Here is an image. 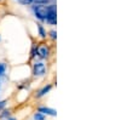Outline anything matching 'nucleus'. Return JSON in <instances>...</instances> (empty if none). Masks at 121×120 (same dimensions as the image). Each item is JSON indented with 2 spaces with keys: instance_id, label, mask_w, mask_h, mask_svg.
<instances>
[{
  "instance_id": "nucleus-1",
  "label": "nucleus",
  "mask_w": 121,
  "mask_h": 120,
  "mask_svg": "<svg viewBox=\"0 0 121 120\" xmlns=\"http://www.w3.org/2000/svg\"><path fill=\"white\" fill-rule=\"evenodd\" d=\"M33 11L36 16V18H39L40 21H45L46 19V15H47V6L43 5V4H35L33 6Z\"/></svg>"
},
{
  "instance_id": "nucleus-2",
  "label": "nucleus",
  "mask_w": 121,
  "mask_h": 120,
  "mask_svg": "<svg viewBox=\"0 0 121 120\" xmlns=\"http://www.w3.org/2000/svg\"><path fill=\"white\" fill-rule=\"evenodd\" d=\"M45 21L50 24H56V6L50 5L47 6V15Z\"/></svg>"
},
{
  "instance_id": "nucleus-3",
  "label": "nucleus",
  "mask_w": 121,
  "mask_h": 120,
  "mask_svg": "<svg viewBox=\"0 0 121 120\" xmlns=\"http://www.w3.org/2000/svg\"><path fill=\"white\" fill-rule=\"evenodd\" d=\"M45 71H46V67H45V64L43 62H39V63L34 64V68H33L34 75H44Z\"/></svg>"
},
{
  "instance_id": "nucleus-4",
  "label": "nucleus",
  "mask_w": 121,
  "mask_h": 120,
  "mask_svg": "<svg viewBox=\"0 0 121 120\" xmlns=\"http://www.w3.org/2000/svg\"><path fill=\"white\" fill-rule=\"evenodd\" d=\"M36 52H38L39 57L46 58V57L48 56V49L46 47V45H40V46L36 49Z\"/></svg>"
},
{
  "instance_id": "nucleus-5",
  "label": "nucleus",
  "mask_w": 121,
  "mask_h": 120,
  "mask_svg": "<svg viewBox=\"0 0 121 120\" xmlns=\"http://www.w3.org/2000/svg\"><path fill=\"white\" fill-rule=\"evenodd\" d=\"M39 112L43 113V114H46V115H56V114H57L55 109L47 108V107H41V108H39Z\"/></svg>"
},
{
  "instance_id": "nucleus-6",
  "label": "nucleus",
  "mask_w": 121,
  "mask_h": 120,
  "mask_svg": "<svg viewBox=\"0 0 121 120\" xmlns=\"http://www.w3.org/2000/svg\"><path fill=\"white\" fill-rule=\"evenodd\" d=\"M50 90H51V85H47V86H45L43 90H40V91H39V93H38V96L39 97H41V96H44L45 93H47L48 91H50Z\"/></svg>"
},
{
  "instance_id": "nucleus-7",
  "label": "nucleus",
  "mask_w": 121,
  "mask_h": 120,
  "mask_svg": "<svg viewBox=\"0 0 121 120\" xmlns=\"http://www.w3.org/2000/svg\"><path fill=\"white\" fill-rule=\"evenodd\" d=\"M38 31H39V34H40V36L41 38H45L46 36V33H45V31H44V28H43V26H38Z\"/></svg>"
},
{
  "instance_id": "nucleus-8",
  "label": "nucleus",
  "mask_w": 121,
  "mask_h": 120,
  "mask_svg": "<svg viewBox=\"0 0 121 120\" xmlns=\"http://www.w3.org/2000/svg\"><path fill=\"white\" fill-rule=\"evenodd\" d=\"M34 120H45V116H44V114L43 113H36L35 115H34Z\"/></svg>"
},
{
  "instance_id": "nucleus-9",
  "label": "nucleus",
  "mask_w": 121,
  "mask_h": 120,
  "mask_svg": "<svg viewBox=\"0 0 121 120\" xmlns=\"http://www.w3.org/2000/svg\"><path fill=\"white\" fill-rule=\"evenodd\" d=\"M5 71H6V66L4 63H0V76H3L5 74Z\"/></svg>"
},
{
  "instance_id": "nucleus-10",
  "label": "nucleus",
  "mask_w": 121,
  "mask_h": 120,
  "mask_svg": "<svg viewBox=\"0 0 121 120\" xmlns=\"http://www.w3.org/2000/svg\"><path fill=\"white\" fill-rule=\"evenodd\" d=\"M17 1H19V3L23 4V5H28V4H32L33 0H17Z\"/></svg>"
},
{
  "instance_id": "nucleus-11",
  "label": "nucleus",
  "mask_w": 121,
  "mask_h": 120,
  "mask_svg": "<svg viewBox=\"0 0 121 120\" xmlns=\"http://www.w3.org/2000/svg\"><path fill=\"white\" fill-rule=\"evenodd\" d=\"M5 104H6V101H0V111L5 107Z\"/></svg>"
},
{
  "instance_id": "nucleus-12",
  "label": "nucleus",
  "mask_w": 121,
  "mask_h": 120,
  "mask_svg": "<svg viewBox=\"0 0 121 120\" xmlns=\"http://www.w3.org/2000/svg\"><path fill=\"white\" fill-rule=\"evenodd\" d=\"M50 34H51V36H52V39H56L57 38V33L55 32V31H52L51 33H50Z\"/></svg>"
},
{
  "instance_id": "nucleus-13",
  "label": "nucleus",
  "mask_w": 121,
  "mask_h": 120,
  "mask_svg": "<svg viewBox=\"0 0 121 120\" xmlns=\"http://www.w3.org/2000/svg\"><path fill=\"white\" fill-rule=\"evenodd\" d=\"M6 115H9V111H5L4 114H3V116H6Z\"/></svg>"
},
{
  "instance_id": "nucleus-14",
  "label": "nucleus",
  "mask_w": 121,
  "mask_h": 120,
  "mask_svg": "<svg viewBox=\"0 0 121 120\" xmlns=\"http://www.w3.org/2000/svg\"><path fill=\"white\" fill-rule=\"evenodd\" d=\"M9 120H16V119H12V118H10V119H9Z\"/></svg>"
}]
</instances>
